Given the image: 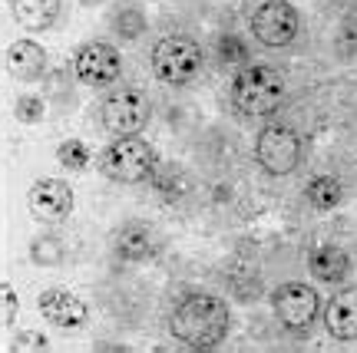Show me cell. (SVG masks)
Here are the masks:
<instances>
[{"label":"cell","instance_id":"obj_1","mask_svg":"<svg viewBox=\"0 0 357 353\" xmlns=\"http://www.w3.org/2000/svg\"><path fill=\"white\" fill-rule=\"evenodd\" d=\"M229 334V304L215 294H189L172 311V337L189 350H212Z\"/></svg>","mask_w":357,"mask_h":353},{"label":"cell","instance_id":"obj_2","mask_svg":"<svg viewBox=\"0 0 357 353\" xmlns=\"http://www.w3.org/2000/svg\"><path fill=\"white\" fill-rule=\"evenodd\" d=\"M281 100H284V79L278 70L265 63L245 66L231 83V102L245 116H271Z\"/></svg>","mask_w":357,"mask_h":353},{"label":"cell","instance_id":"obj_3","mask_svg":"<svg viewBox=\"0 0 357 353\" xmlns=\"http://www.w3.org/2000/svg\"><path fill=\"white\" fill-rule=\"evenodd\" d=\"M100 168L106 178L136 185L146 182L155 168V149L139 136H116L100 155Z\"/></svg>","mask_w":357,"mask_h":353},{"label":"cell","instance_id":"obj_4","mask_svg":"<svg viewBox=\"0 0 357 353\" xmlns=\"http://www.w3.org/2000/svg\"><path fill=\"white\" fill-rule=\"evenodd\" d=\"M153 70L155 79H162L166 86H189L202 73V50L189 37H166L155 43Z\"/></svg>","mask_w":357,"mask_h":353},{"label":"cell","instance_id":"obj_5","mask_svg":"<svg viewBox=\"0 0 357 353\" xmlns=\"http://www.w3.org/2000/svg\"><path fill=\"white\" fill-rule=\"evenodd\" d=\"M149 123V96L132 86L109 93L102 102V126L113 136H136Z\"/></svg>","mask_w":357,"mask_h":353},{"label":"cell","instance_id":"obj_6","mask_svg":"<svg viewBox=\"0 0 357 353\" xmlns=\"http://www.w3.org/2000/svg\"><path fill=\"white\" fill-rule=\"evenodd\" d=\"M255 155L265 172H271V175H291L294 168L301 165V139L288 126H265L261 136H258Z\"/></svg>","mask_w":357,"mask_h":353},{"label":"cell","instance_id":"obj_7","mask_svg":"<svg viewBox=\"0 0 357 353\" xmlns=\"http://www.w3.org/2000/svg\"><path fill=\"white\" fill-rule=\"evenodd\" d=\"M298 26H301V17L288 0H265L252 13V33L265 47H288L298 37Z\"/></svg>","mask_w":357,"mask_h":353},{"label":"cell","instance_id":"obj_8","mask_svg":"<svg viewBox=\"0 0 357 353\" xmlns=\"http://www.w3.org/2000/svg\"><path fill=\"white\" fill-rule=\"evenodd\" d=\"M271 307H275V317L288 330H307L311 320L318 314V290L307 288V284H281L275 294H271Z\"/></svg>","mask_w":357,"mask_h":353},{"label":"cell","instance_id":"obj_9","mask_svg":"<svg viewBox=\"0 0 357 353\" xmlns=\"http://www.w3.org/2000/svg\"><path fill=\"white\" fill-rule=\"evenodd\" d=\"M119 70H123L119 50L109 43L93 40L77 50V76L86 86H109L113 79H119Z\"/></svg>","mask_w":357,"mask_h":353},{"label":"cell","instance_id":"obj_10","mask_svg":"<svg viewBox=\"0 0 357 353\" xmlns=\"http://www.w3.org/2000/svg\"><path fill=\"white\" fill-rule=\"evenodd\" d=\"M30 212L47 225H60L73 212V189L60 178H43L30 191Z\"/></svg>","mask_w":357,"mask_h":353},{"label":"cell","instance_id":"obj_11","mask_svg":"<svg viewBox=\"0 0 357 353\" xmlns=\"http://www.w3.org/2000/svg\"><path fill=\"white\" fill-rule=\"evenodd\" d=\"M40 314L50 320L53 327H60V330H77L86 324V304L79 301L77 294H70V290L63 288H53L47 290L43 297H40Z\"/></svg>","mask_w":357,"mask_h":353},{"label":"cell","instance_id":"obj_12","mask_svg":"<svg viewBox=\"0 0 357 353\" xmlns=\"http://www.w3.org/2000/svg\"><path fill=\"white\" fill-rule=\"evenodd\" d=\"M324 327L334 340H357V288L334 294L324 314Z\"/></svg>","mask_w":357,"mask_h":353},{"label":"cell","instance_id":"obj_13","mask_svg":"<svg viewBox=\"0 0 357 353\" xmlns=\"http://www.w3.org/2000/svg\"><path fill=\"white\" fill-rule=\"evenodd\" d=\"M47 70V50L33 40H13L7 47V73L13 79H37Z\"/></svg>","mask_w":357,"mask_h":353},{"label":"cell","instance_id":"obj_14","mask_svg":"<svg viewBox=\"0 0 357 353\" xmlns=\"http://www.w3.org/2000/svg\"><path fill=\"white\" fill-rule=\"evenodd\" d=\"M10 13L24 30L43 33V30H50V26L56 24L60 0H10Z\"/></svg>","mask_w":357,"mask_h":353},{"label":"cell","instance_id":"obj_15","mask_svg":"<svg viewBox=\"0 0 357 353\" xmlns=\"http://www.w3.org/2000/svg\"><path fill=\"white\" fill-rule=\"evenodd\" d=\"M155 251V238L153 228L142 225V221H129L116 231V254L123 261H146Z\"/></svg>","mask_w":357,"mask_h":353},{"label":"cell","instance_id":"obj_16","mask_svg":"<svg viewBox=\"0 0 357 353\" xmlns=\"http://www.w3.org/2000/svg\"><path fill=\"white\" fill-rule=\"evenodd\" d=\"M347 271H351V258L337 244H321L311 254V274L324 284H341L347 278Z\"/></svg>","mask_w":357,"mask_h":353},{"label":"cell","instance_id":"obj_17","mask_svg":"<svg viewBox=\"0 0 357 353\" xmlns=\"http://www.w3.org/2000/svg\"><path fill=\"white\" fill-rule=\"evenodd\" d=\"M305 198L318 212H328V208H334V205L341 202V182L331 175H318V178H311V185L305 189Z\"/></svg>","mask_w":357,"mask_h":353},{"label":"cell","instance_id":"obj_18","mask_svg":"<svg viewBox=\"0 0 357 353\" xmlns=\"http://www.w3.org/2000/svg\"><path fill=\"white\" fill-rule=\"evenodd\" d=\"M30 254H33V261H37V265H43V267H56L60 261H63V244L53 238V235H43V238L33 241Z\"/></svg>","mask_w":357,"mask_h":353},{"label":"cell","instance_id":"obj_19","mask_svg":"<svg viewBox=\"0 0 357 353\" xmlns=\"http://www.w3.org/2000/svg\"><path fill=\"white\" fill-rule=\"evenodd\" d=\"M113 30L119 33V37H126V40H136L146 30V17H142L136 7H126V10H119L113 17Z\"/></svg>","mask_w":357,"mask_h":353},{"label":"cell","instance_id":"obj_20","mask_svg":"<svg viewBox=\"0 0 357 353\" xmlns=\"http://www.w3.org/2000/svg\"><path fill=\"white\" fill-rule=\"evenodd\" d=\"M56 159H60V165H66V168H86L93 155H89V149L79 139H66L63 146L56 149Z\"/></svg>","mask_w":357,"mask_h":353},{"label":"cell","instance_id":"obj_21","mask_svg":"<svg viewBox=\"0 0 357 353\" xmlns=\"http://www.w3.org/2000/svg\"><path fill=\"white\" fill-rule=\"evenodd\" d=\"M43 106H47V102L40 100V96H20L17 106H13V116H17L20 123H40V119L47 116Z\"/></svg>","mask_w":357,"mask_h":353},{"label":"cell","instance_id":"obj_22","mask_svg":"<svg viewBox=\"0 0 357 353\" xmlns=\"http://www.w3.org/2000/svg\"><path fill=\"white\" fill-rule=\"evenodd\" d=\"M218 60H222V63H242L245 60V43L238 37L225 33V37L218 40Z\"/></svg>","mask_w":357,"mask_h":353},{"label":"cell","instance_id":"obj_23","mask_svg":"<svg viewBox=\"0 0 357 353\" xmlns=\"http://www.w3.org/2000/svg\"><path fill=\"white\" fill-rule=\"evenodd\" d=\"M0 297H3V324L10 327L13 320H17V307L20 304H17V294H13L10 284H0Z\"/></svg>","mask_w":357,"mask_h":353},{"label":"cell","instance_id":"obj_24","mask_svg":"<svg viewBox=\"0 0 357 353\" xmlns=\"http://www.w3.org/2000/svg\"><path fill=\"white\" fill-rule=\"evenodd\" d=\"M155 191H159L162 198H178L185 189H182V182H178L176 175H159L155 178Z\"/></svg>","mask_w":357,"mask_h":353}]
</instances>
